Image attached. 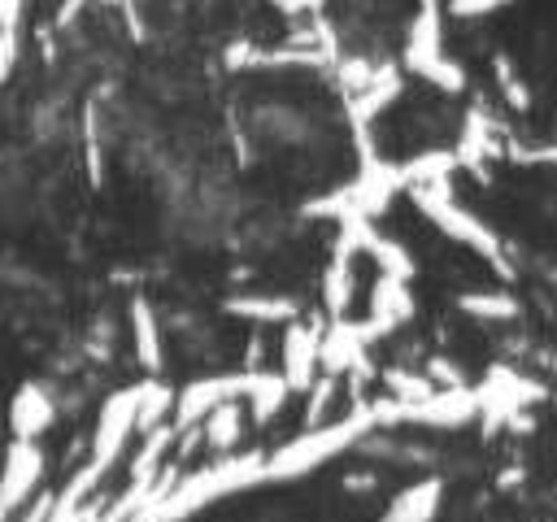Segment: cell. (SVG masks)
<instances>
[{
    "label": "cell",
    "instance_id": "obj_1",
    "mask_svg": "<svg viewBox=\"0 0 557 522\" xmlns=\"http://www.w3.org/2000/svg\"><path fill=\"white\" fill-rule=\"evenodd\" d=\"M261 483H265V452H226L183 478H170L161 487V496H152L144 505V513L135 522H187L200 509H209L226 496H239L248 487H261Z\"/></svg>",
    "mask_w": 557,
    "mask_h": 522
},
{
    "label": "cell",
    "instance_id": "obj_2",
    "mask_svg": "<svg viewBox=\"0 0 557 522\" xmlns=\"http://www.w3.org/2000/svg\"><path fill=\"white\" fill-rule=\"evenodd\" d=\"M374 426H379L374 405H357L344 418H331L322 426H305L296 439H287L274 452H265V483H296V478L322 470L326 461L348 452L357 439H366Z\"/></svg>",
    "mask_w": 557,
    "mask_h": 522
},
{
    "label": "cell",
    "instance_id": "obj_3",
    "mask_svg": "<svg viewBox=\"0 0 557 522\" xmlns=\"http://www.w3.org/2000/svg\"><path fill=\"white\" fill-rule=\"evenodd\" d=\"M409 200H413V209L444 235V239H453V244H461V248H470L479 261H487V265H496L500 274H509V261H505V244H500V235L470 209V204H461L453 191H448V183H422V187H413L409 191Z\"/></svg>",
    "mask_w": 557,
    "mask_h": 522
},
{
    "label": "cell",
    "instance_id": "obj_4",
    "mask_svg": "<svg viewBox=\"0 0 557 522\" xmlns=\"http://www.w3.org/2000/svg\"><path fill=\"white\" fill-rule=\"evenodd\" d=\"M444 0H418V13L405 30V74H418L422 83H431L444 96H461L466 91V70L457 57H448L444 44Z\"/></svg>",
    "mask_w": 557,
    "mask_h": 522
},
{
    "label": "cell",
    "instance_id": "obj_5",
    "mask_svg": "<svg viewBox=\"0 0 557 522\" xmlns=\"http://www.w3.org/2000/svg\"><path fill=\"white\" fill-rule=\"evenodd\" d=\"M257 374H261V370H235V374H205V378H191L183 391H174V431L200 426L218 405L248 400L252 387H257Z\"/></svg>",
    "mask_w": 557,
    "mask_h": 522
},
{
    "label": "cell",
    "instance_id": "obj_6",
    "mask_svg": "<svg viewBox=\"0 0 557 522\" xmlns=\"http://www.w3.org/2000/svg\"><path fill=\"white\" fill-rule=\"evenodd\" d=\"M139 413H144V383L122 387V391H113L104 400V409L96 418V431H91V452H87V461L100 474H109V465L122 457L126 439L139 431Z\"/></svg>",
    "mask_w": 557,
    "mask_h": 522
},
{
    "label": "cell",
    "instance_id": "obj_7",
    "mask_svg": "<svg viewBox=\"0 0 557 522\" xmlns=\"http://www.w3.org/2000/svg\"><path fill=\"white\" fill-rule=\"evenodd\" d=\"M44 478V448L39 439H13L4 448V465H0V518L22 509L30 500V492Z\"/></svg>",
    "mask_w": 557,
    "mask_h": 522
},
{
    "label": "cell",
    "instance_id": "obj_8",
    "mask_svg": "<svg viewBox=\"0 0 557 522\" xmlns=\"http://www.w3.org/2000/svg\"><path fill=\"white\" fill-rule=\"evenodd\" d=\"M292 391H309L322 374V326L309 322H287L283 331V370Z\"/></svg>",
    "mask_w": 557,
    "mask_h": 522
},
{
    "label": "cell",
    "instance_id": "obj_9",
    "mask_svg": "<svg viewBox=\"0 0 557 522\" xmlns=\"http://www.w3.org/2000/svg\"><path fill=\"white\" fill-rule=\"evenodd\" d=\"M400 91H405V65H396V61H379L374 78H370L361 91L348 96L352 130H370V126L379 122V113L392 109V104L400 100Z\"/></svg>",
    "mask_w": 557,
    "mask_h": 522
},
{
    "label": "cell",
    "instance_id": "obj_10",
    "mask_svg": "<svg viewBox=\"0 0 557 522\" xmlns=\"http://www.w3.org/2000/svg\"><path fill=\"white\" fill-rule=\"evenodd\" d=\"M409 318H413V291H409V283L379 274L374 287H370V309H366V322L374 326V335L383 339V335L400 331Z\"/></svg>",
    "mask_w": 557,
    "mask_h": 522
},
{
    "label": "cell",
    "instance_id": "obj_11",
    "mask_svg": "<svg viewBox=\"0 0 557 522\" xmlns=\"http://www.w3.org/2000/svg\"><path fill=\"white\" fill-rule=\"evenodd\" d=\"M440 505H444V478H440V474H426V478L405 483V487L387 500V509H383L379 522H435Z\"/></svg>",
    "mask_w": 557,
    "mask_h": 522
},
{
    "label": "cell",
    "instance_id": "obj_12",
    "mask_svg": "<svg viewBox=\"0 0 557 522\" xmlns=\"http://www.w3.org/2000/svg\"><path fill=\"white\" fill-rule=\"evenodd\" d=\"M57 422V405L39 383H22L9 400V431L13 439H39Z\"/></svg>",
    "mask_w": 557,
    "mask_h": 522
},
{
    "label": "cell",
    "instance_id": "obj_13",
    "mask_svg": "<svg viewBox=\"0 0 557 522\" xmlns=\"http://www.w3.org/2000/svg\"><path fill=\"white\" fill-rule=\"evenodd\" d=\"M361 257H370V261L379 265V274H387V278H405V283H413V274H418L409 248H405L400 239L374 231V222H370L366 235H361Z\"/></svg>",
    "mask_w": 557,
    "mask_h": 522
},
{
    "label": "cell",
    "instance_id": "obj_14",
    "mask_svg": "<svg viewBox=\"0 0 557 522\" xmlns=\"http://www.w3.org/2000/svg\"><path fill=\"white\" fill-rule=\"evenodd\" d=\"M131 326H135V352H139V365L148 374H161V361H165V344H161V326H157V313L135 300L131 304Z\"/></svg>",
    "mask_w": 557,
    "mask_h": 522
},
{
    "label": "cell",
    "instance_id": "obj_15",
    "mask_svg": "<svg viewBox=\"0 0 557 522\" xmlns=\"http://www.w3.org/2000/svg\"><path fill=\"white\" fill-rule=\"evenodd\" d=\"M226 313L248 318V322H296L300 318L292 296H231Z\"/></svg>",
    "mask_w": 557,
    "mask_h": 522
},
{
    "label": "cell",
    "instance_id": "obj_16",
    "mask_svg": "<svg viewBox=\"0 0 557 522\" xmlns=\"http://www.w3.org/2000/svg\"><path fill=\"white\" fill-rule=\"evenodd\" d=\"M200 435H205V444L213 448V452H231L235 444H239V435H244V405L239 400H231V405H218L205 422H200Z\"/></svg>",
    "mask_w": 557,
    "mask_h": 522
},
{
    "label": "cell",
    "instance_id": "obj_17",
    "mask_svg": "<svg viewBox=\"0 0 557 522\" xmlns=\"http://www.w3.org/2000/svg\"><path fill=\"white\" fill-rule=\"evenodd\" d=\"M287 396H292L287 378L274 374V370H261V374H257V387H252V396H248V418H252V422H270V418L283 409Z\"/></svg>",
    "mask_w": 557,
    "mask_h": 522
},
{
    "label": "cell",
    "instance_id": "obj_18",
    "mask_svg": "<svg viewBox=\"0 0 557 522\" xmlns=\"http://www.w3.org/2000/svg\"><path fill=\"white\" fill-rule=\"evenodd\" d=\"M457 309L479 318V322H509V318H518V300L509 291H466V296H457Z\"/></svg>",
    "mask_w": 557,
    "mask_h": 522
},
{
    "label": "cell",
    "instance_id": "obj_19",
    "mask_svg": "<svg viewBox=\"0 0 557 522\" xmlns=\"http://www.w3.org/2000/svg\"><path fill=\"white\" fill-rule=\"evenodd\" d=\"M513 4L518 0H444V13L457 17V22H483V17H496Z\"/></svg>",
    "mask_w": 557,
    "mask_h": 522
},
{
    "label": "cell",
    "instance_id": "obj_20",
    "mask_svg": "<svg viewBox=\"0 0 557 522\" xmlns=\"http://www.w3.org/2000/svg\"><path fill=\"white\" fill-rule=\"evenodd\" d=\"M496 78H500V87H505V100H509L513 109H527V104H531V96H527V87L518 83V74H513V65H509L505 57H496Z\"/></svg>",
    "mask_w": 557,
    "mask_h": 522
},
{
    "label": "cell",
    "instance_id": "obj_21",
    "mask_svg": "<svg viewBox=\"0 0 557 522\" xmlns=\"http://www.w3.org/2000/svg\"><path fill=\"white\" fill-rule=\"evenodd\" d=\"M270 9H278L283 17H309V13H322L326 0H265Z\"/></svg>",
    "mask_w": 557,
    "mask_h": 522
},
{
    "label": "cell",
    "instance_id": "obj_22",
    "mask_svg": "<svg viewBox=\"0 0 557 522\" xmlns=\"http://www.w3.org/2000/svg\"><path fill=\"white\" fill-rule=\"evenodd\" d=\"M518 157H522V161H531V165H557V139L535 144V148H522Z\"/></svg>",
    "mask_w": 557,
    "mask_h": 522
}]
</instances>
